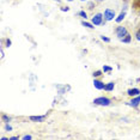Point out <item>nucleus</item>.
Masks as SVG:
<instances>
[{
	"instance_id": "nucleus-1",
	"label": "nucleus",
	"mask_w": 140,
	"mask_h": 140,
	"mask_svg": "<svg viewBox=\"0 0 140 140\" xmlns=\"http://www.w3.org/2000/svg\"><path fill=\"white\" fill-rule=\"evenodd\" d=\"M93 103H95L96 105L108 107V105H110V103H111V99L108 97H98V98H95V99H93Z\"/></svg>"
},
{
	"instance_id": "nucleus-2",
	"label": "nucleus",
	"mask_w": 140,
	"mask_h": 140,
	"mask_svg": "<svg viewBox=\"0 0 140 140\" xmlns=\"http://www.w3.org/2000/svg\"><path fill=\"white\" fill-rule=\"evenodd\" d=\"M103 17L107 22H111L114 20V18L116 17V14H115V11L111 9H105L104 10V13H103Z\"/></svg>"
},
{
	"instance_id": "nucleus-3",
	"label": "nucleus",
	"mask_w": 140,
	"mask_h": 140,
	"mask_svg": "<svg viewBox=\"0 0 140 140\" xmlns=\"http://www.w3.org/2000/svg\"><path fill=\"white\" fill-rule=\"evenodd\" d=\"M103 14L102 13H96L95 16L92 17V20H91V23H92L93 25H101V24H103Z\"/></svg>"
},
{
	"instance_id": "nucleus-4",
	"label": "nucleus",
	"mask_w": 140,
	"mask_h": 140,
	"mask_svg": "<svg viewBox=\"0 0 140 140\" xmlns=\"http://www.w3.org/2000/svg\"><path fill=\"white\" fill-rule=\"evenodd\" d=\"M127 34H128V31H127V29L125 28V26H117V28H116V36L120 40L123 38Z\"/></svg>"
},
{
	"instance_id": "nucleus-5",
	"label": "nucleus",
	"mask_w": 140,
	"mask_h": 140,
	"mask_svg": "<svg viewBox=\"0 0 140 140\" xmlns=\"http://www.w3.org/2000/svg\"><path fill=\"white\" fill-rule=\"evenodd\" d=\"M139 104H140V95H138V96H135V97H133V98H132V101L128 102V105L134 107V108H137Z\"/></svg>"
},
{
	"instance_id": "nucleus-6",
	"label": "nucleus",
	"mask_w": 140,
	"mask_h": 140,
	"mask_svg": "<svg viewBox=\"0 0 140 140\" xmlns=\"http://www.w3.org/2000/svg\"><path fill=\"white\" fill-rule=\"evenodd\" d=\"M127 95L131 96V97H135V96L140 95V90L137 89V87H133V89H129L128 91H127Z\"/></svg>"
},
{
	"instance_id": "nucleus-7",
	"label": "nucleus",
	"mask_w": 140,
	"mask_h": 140,
	"mask_svg": "<svg viewBox=\"0 0 140 140\" xmlns=\"http://www.w3.org/2000/svg\"><path fill=\"white\" fill-rule=\"evenodd\" d=\"M93 86H95L97 90H104V87H105V84H103V81L95 79V80H93Z\"/></svg>"
},
{
	"instance_id": "nucleus-8",
	"label": "nucleus",
	"mask_w": 140,
	"mask_h": 140,
	"mask_svg": "<svg viewBox=\"0 0 140 140\" xmlns=\"http://www.w3.org/2000/svg\"><path fill=\"white\" fill-rule=\"evenodd\" d=\"M31 121H34V122H43V121L46 120V116L44 115H42V116H30Z\"/></svg>"
},
{
	"instance_id": "nucleus-9",
	"label": "nucleus",
	"mask_w": 140,
	"mask_h": 140,
	"mask_svg": "<svg viewBox=\"0 0 140 140\" xmlns=\"http://www.w3.org/2000/svg\"><path fill=\"white\" fill-rule=\"evenodd\" d=\"M125 17H126V11H125V10H122V11H121V13L119 14L116 18H115V20H116V23H121L123 19H125Z\"/></svg>"
},
{
	"instance_id": "nucleus-10",
	"label": "nucleus",
	"mask_w": 140,
	"mask_h": 140,
	"mask_svg": "<svg viewBox=\"0 0 140 140\" xmlns=\"http://www.w3.org/2000/svg\"><path fill=\"white\" fill-rule=\"evenodd\" d=\"M115 87V84L113 83V81H110V83H108V84H105V87H104V90L105 91H108V92H110V91H113Z\"/></svg>"
},
{
	"instance_id": "nucleus-11",
	"label": "nucleus",
	"mask_w": 140,
	"mask_h": 140,
	"mask_svg": "<svg viewBox=\"0 0 140 140\" xmlns=\"http://www.w3.org/2000/svg\"><path fill=\"white\" fill-rule=\"evenodd\" d=\"M81 25L85 26V28H89V29H95V25H93L92 23L85 22V20H83V22H81Z\"/></svg>"
},
{
	"instance_id": "nucleus-12",
	"label": "nucleus",
	"mask_w": 140,
	"mask_h": 140,
	"mask_svg": "<svg viewBox=\"0 0 140 140\" xmlns=\"http://www.w3.org/2000/svg\"><path fill=\"white\" fill-rule=\"evenodd\" d=\"M131 40H132V36L129 34H127L123 38H121V41H122L123 43H131Z\"/></svg>"
},
{
	"instance_id": "nucleus-13",
	"label": "nucleus",
	"mask_w": 140,
	"mask_h": 140,
	"mask_svg": "<svg viewBox=\"0 0 140 140\" xmlns=\"http://www.w3.org/2000/svg\"><path fill=\"white\" fill-rule=\"evenodd\" d=\"M133 7L135 10H140V0H134L133 1Z\"/></svg>"
},
{
	"instance_id": "nucleus-14",
	"label": "nucleus",
	"mask_w": 140,
	"mask_h": 140,
	"mask_svg": "<svg viewBox=\"0 0 140 140\" xmlns=\"http://www.w3.org/2000/svg\"><path fill=\"white\" fill-rule=\"evenodd\" d=\"M1 119H3L6 123H9L10 121H11V117H10V116H7V115H3V116H1Z\"/></svg>"
},
{
	"instance_id": "nucleus-15",
	"label": "nucleus",
	"mask_w": 140,
	"mask_h": 140,
	"mask_svg": "<svg viewBox=\"0 0 140 140\" xmlns=\"http://www.w3.org/2000/svg\"><path fill=\"white\" fill-rule=\"evenodd\" d=\"M93 78H97V77H101L102 76V71H95V72H93Z\"/></svg>"
},
{
	"instance_id": "nucleus-16",
	"label": "nucleus",
	"mask_w": 140,
	"mask_h": 140,
	"mask_svg": "<svg viewBox=\"0 0 140 140\" xmlns=\"http://www.w3.org/2000/svg\"><path fill=\"white\" fill-rule=\"evenodd\" d=\"M113 68L110 67V66H107V65H104L103 66V72H111Z\"/></svg>"
},
{
	"instance_id": "nucleus-17",
	"label": "nucleus",
	"mask_w": 140,
	"mask_h": 140,
	"mask_svg": "<svg viewBox=\"0 0 140 140\" xmlns=\"http://www.w3.org/2000/svg\"><path fill=\"white\" fill-rule=\"evenodd\" d=\"M78 14L80 16V17L85 18V19L87 18V14H86V12H85V11H79V12H78Z\"/></svg>"
},
{
	"instance_id": "nucleus-18",
	"label": "nucleus",
	"mask_w": 140,
	"mask_h": 140,
	"mask_svg": "<svg viewBox=\"0 0 140 140\" xmlns=\"http://www.w3.org/2000/svg\"><path fill=\"white\" fill-rule=\"evenodd\" d=\"M135 38L138 40V41H140V28L137 30V32H135Z\"/></svg>"
},
{
	"instance_id": "nucleus-19",
	"label": "nucleus",
	"mask_w": 140,
	"mask_h": 140,
	"mask_svg": "<svg viewBox=\"0 0 140 140\" xmlns=\"http://www.w3.org/2000/svg\"><path fill=\"white\" fill-rule=\"evenodd\" d=\"M22 139L23 140H30V139H32V137L29 135V134H26V135H24V137H22Z\"/></svg>"
},
{
	"instance_id": "nucleus-20",
	"label": "nucleus",
	"mask_w": 140,
	"mask_h": 140,
	"mask_svg": "<svg viewBox=\"0 0 140 140\" xmlns=\"http://www.w3.org/2000/svg\"><path fill=\"white\" fill-rule=\"evenodd\" d=\"M5 129H6L7 132H10V131H12V127L10 126L9 123H6V125H5Z\"/></svg>"
},
{
	"instance_id": "nucleus-21",
	"label": "nucleus",
	"mask_w": 140,
	"mask_h": 140,
	"mask_svg": "<svg viewBox=\"0 0 140 140\" xmlns=\"http://www.w3.org/2000/svg\"><path fill=\"white\" fill-rule=\"evenodd\" d=\"M101 40L102 41H104V42H110V40L108 38V37H105V36H101Z\"/></svg>"
},
{
	"instance_id": "nucleus-22",
	"label": "nucleus",
	"mask_w": 140,
	"mask_h": 140,
	"mask_svg": "<svg viewBox=\"0 0 140 140\" xmlns=\"http://www.w3.org/2000/svg\"><path fill=\"white\" fill-rule=\"evenodd\" d=\"M61 11H66V12H67V11H70V7H67V6H66V7H61Z\"/></svg>"
},
{
	"instance_id": "nucleus-23",
	"label": "nucleus",
	"mask_w": 140,
	"mask_h": 140,
	"mask_svg": "<svg viewBox=\"0 0 140 140\" xmlns=\"http://www.w3.org/2000/svg\"><path fill=\"white\" fill-rule=\"evenodd\" d=\"M11 46V41L10 40H6V47H10Z\"/></svg>"
},
{
	"instance_id": "nucleus-24",
	"label": "nucleus",
	"mask_w": 140,
	"mask_h": 140,
	"mask_svg": "<svg viewBox=\"0 0 140 140\" xmlns=\"http://www.w3.org/2000/svg\"><path fill=\"white\" fill-rule=\"evenodd\" d=\"M9 140H18V137H11Z\"/></svg>"
},
{
	"instance_id": "nucleus-25",
	"label": "nucleus",
	"mask_w": 140,
	"mask_h": 140,
	"mask_svg": "<svg viewBox=\"0 0 140 140\" xmlns=\"http://www.w3.org/2000/svg\"><path fill=\"white\" fill-rule=\"evenodd\" d=\"M96 1H103V0H96Z\"/></svg>"
},
{
	"instance_id": "nucleus-26",
	"label": "nucleus",
	"mask_w": 140,
	"mask_h": 140,
	"mask_svg": "<svg viewBox=\"0 0 140 140\" xmlns=\"http://www.w3.org/2000/svg\"><path fill=\"white\" fill-rule=\"evenodd\" d=\"M80 1H86V0H80Z\"/></svg>"
},
{
	"instance_id": "nucleus-27",
	"label": "nucleus",
	"mask_w": 140,
	"mask_h": 140,
	"mask_svg": "<svg viewBox=\"0 0 140 140\" xmlns=\"http://www.w3.org/2000/svg\"><path fill=\"white\" fill-rule=\"evenodd\" d=\"M67 1H73V0H67Z\"/></svg>"
},
{
	"instance_id": "nucleus-28",
	"label": "nucleus",
	"mask_w": 140,
	"mask_h": 140,
	"mask_svg": "<svg viewBox=\"0 0 140 140\" xmlns=\"http://www.w3.org/2000/svg\"><path fill=\"white\" fill-rule=\"evenodd\" d=\"M56 1H60V0H56Z\"/></svg>"
}]
</instances>
